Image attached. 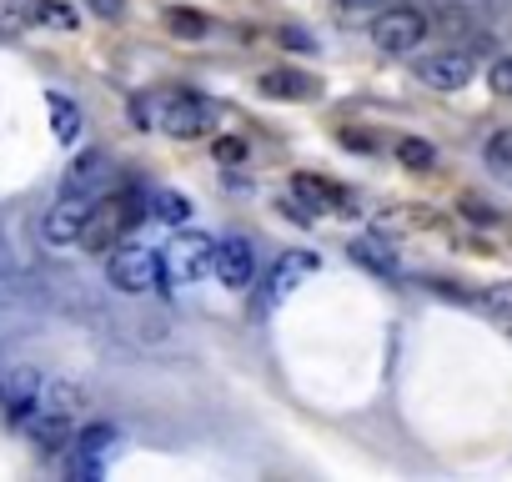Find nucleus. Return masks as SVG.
Instances as JSON below:
<instances>
[{"label": "nucleus", "mask_w": 512, "mask_h": 482, "mask_svg": "<svg viewBox=\"0 0 512 482\" xmlns=\"http://www.w3.org/2000/svg\"><path fill=\"white\" fill-rule=\"evenodd\" d=\"M292 196L307 201L312 216H322V211H352V206H347L352 196H347L337 181H327V176H292Z\"/></svg>", "instance_id": "13"}, {"label": "nucleus", "mask_w": 512, "mask_h": 482, "mask_svg": "<svg viewBox=\"0 0 512 482\" xmlns=\"http://www.w3.org/2000/svg\"><path fill=\"white\" fill-rule=\"evenodd\" d=\"M317 272H322V257H317V252H302V247L282 252L262 282H251V287H256V297H251V322H267V317H272L287 297H297Z\"/></svg>", "instance_id": "1"}, {"label": "nucleus", "mask_w": 512, "mask_h": 482, "mask_svg": "<svg viewBox=\"0 0 512 482\" xmlns=\"http://www.w3.org/2000/svg\"><path fill=\"white\" fill-rule=\"evenodd\" d=\"M146 211L161 216V221H171V226H181V221L191 216V201H186L181 191H171V186H156V191L146 196Z\"/></svg>", "instance_id": "16"}, {"label": "nucleus", "mask_w": 512, "mask_h": 482, "mask_svg": "<svg viewBox=\"0 0 512 482\" xmlns=\"http://www.w3.org/2000/svg\"><path fill=\"white\" fill-rule=\"evenodd\" d=\"M211 277L226 287V292H246L256 282V252L246 236H221L216 252H211Z\"/></svg>", "instance_id": "8"}, {"label": "nucleus", "mask_w": 512, "mask_h": 482, "mask_svg": "<svg viewBox=\"0 0 512 482\" xmlns=\"http://www.w3.org/2000/svg\"><path fill=\"white\" fill-rule=\"evenodd\" d=\"M277 46H282V51H297V56H312V51H317V41H312L302 26H282V31H277Z\"/></svg>", "instance_id": "22"}, {"label": "nucleus", "mask_w": 512, "mask_h": 482, "mask_svg": "<svg viewBox=\"0 0 512 482\" xmlns=\"http://www.w3.org/2000/svg\"><path fill=\"white\" fill-rule=\"evenodd\" d=\"M397 161H402L407 171H432V166H437V146L422 141V136H402V141H397Z\"/></svg>", "instance_id": "18"}, {"label": "nucleus", "mask_w": 512, "mask_h": 482, "mask_svg": "<svg viewBox=\"0 0 512 482\" xmlns=\"http://www.w3.org/2000/svg\"><path fill=\"white\" fill-rule=\"evenodd\" d=\"M487 86H492L497 96H512V56H497V61L487 66Z\"/></svg>", "instance_id": "24"}, {"label": "nucleus", "mask_w": 512, "mask_h": 482, "mask_svg": "<svg viewBox=\"0 0 512 482\" xmlns=\"http://www.w3.org/2000/svg\"><path fill=\"white\" fill-rule=\"evenodd\" d=\"M111 186H116V161L106 151H81L61 176V196L71 201H101Z\"/></svg>", "instance_id": "7"}, {"label": "nucleus", "mask_w": 512, "mask_h": 482, "mask_svg": "<svg viewBox=\"0 0 512 482\" xmlns=\"http://www.w3.org/2000/svg\"><path fill=\"white\" fill-rule=\"evenodd\" d=\"M211 252H216V236H206V231H176L166 247H161V267L176 282H201L211 272Z\"/></svg>", "instance_id": "6"}, {"label": "nucleus", "mask_w": 512, "mask_h": 482, "mask_svg": "<svg viewBox=\"0 0 512 482\" xmlns=\"http://www.w3.org/2000/svg\"><path fill=\"white\" fill-rule=\"evenodd\" d=\"M46 106H51L56 141H61V146H76V141H81V111H76V101H71V96H61V91H51V96H46Z\"/></svg>", "instance_id": "14"}, {"label": "nucleus", "mask_w": 512, "mask_h": 482, "mask_svg": "<svg viewBox=\"0 0 512 482\" xmlns=\"http://www.w3.org/2000/svg\"><path fill=\"white\" fill-rule=\"evenodd\" d=\"M86 211H91V201H71V196H61V201L46 211L41 236L51 241V247H76V236H81V226H86Z\"/></svg>", "instance_id": "12"}, {"label": "nucleus", "mask_w": 512, "mask_h": 482, "mask_svg": "<svg viewBox=\"0 0 512 482\" xmlns=\"http://www.w3.org/2000/svg\"><path fill=\"white\" fill-rule=\"evenodd\" d=\"M131 116H136L141 131H156V96H136L131 101Z\"/></svg>", "instance_id": "25"}, {"label": "nucleus", "mask_w": 512, "mask_h": 482, "mask_svg": "<svg viewBox=\"0 0 512 482\" xmlns=\"http://www.w3.org/2000/svg\"><path fill=\"white\" fill-rule=\"evenodd\" d=\"M482 161H487V171H492L502 186H512V126H507V131H497V136H487Z\"/></svg>", "instance_id": "15"}, {"label": "nucleus", "mask_w": 512, "mask_h": 482, "mask_svg": "<svg viewBox=\"0 0 512 482\" xmlns=\"http://www.w3.org/2000/svg\"><path fill=\"white\" fill-rule=\"evenodd\" d=\"M256 91L272 96V101H317L322 96V81H312L297 66H272V71L256 76Z\"/></svg>", "instance_id": "10"}, {"label": "nucleus", "mask_w": 512, "mask_h": 482, "mask_svg": "<svg viewBox=\"0 0 512 482\" xmlns=\"http://www.w3.org/2000/svg\"><path fill=\"white\" fill-rule=\"evenodd\" d=\"M477 307H482V312H492V317H502V322H512V282L487 287V292L477 297Z\"/></svg>", "instance_id": "20"}, {"label": "nucleus", "mask_w": 512, "mask_h": 482, "mask_svg": "<svg viewBox=\"0 0 512 482\" xmlns=\"http://www.w3.org/2000/svg\"><path fill=\"white\" fill-rule=\"evenodd\" d=\"M106 282L126 297H146L166 282V267H161V252L151 247H116L106 257Z\"/></svg>", "instance_id": "3"}, {"label": "nucleus", "mask_w": 512, "mask_h": 482, "mask_svg": "<svg viewBox=\"0 0 512 482\" xmlns=\"http://www.w3.org/2000/svg\"><path fill=\"white\" fill-rule=\"evenodd\" d=\"M462 211H467L472 221H492V211H487V206H477V196H462Z\"/></svg>", "instance_id": "28"}, {"label": "nucleus", "mask_w": 512, "mask_h": 482, "mask_svg": "<svg viewBox=\"0 0 512 482\" xmlns=\"http://www.w3.org/2000/svg\"><path fill=\"white\" fill-rule=\"evenodd\" d=\"M372 41L387 56H412L427 41V16L417 6H382L372 21Z\"/></svg>", "instance_id": "5"}, {"label": "nucleus", "mask_w": 512, "mask_h": 482, "mask_svg": "<svg viewBox=\"0 0 512 482\" xmlns=\"http://www.w3.org/2000/svg\"><path fill=\"white\" fill-rule=\"evenodd\" d=\"M31 26V0H0V31Z\"/></svg>", "instance_id": "21"}, {"label": "nucleus", "mask_w": 512, "mask_h": 482, "mask_svg": "<svg viewBox=\"0 0 512 482\" xmlns=\"http://www.w3.org/2000/svg\"><path fill=\"white\" fill-rule=\"evenodd\" d=\"M211 101L206 96H191V91H161L156 96V126L176 141H196L211 131Z\"/></svg>", "instance_id": "4"}, {"label": "nucleus", "mask_w": 512, "mask_h": 482, "mask_svg": "<svg viewBox=\"0 0 512 482\" xmlns=\"http://www.w3.org/2000/svg\"><path fill=\"white\" fill-rule=\"evenodd\" d=\"M417 81L432 91H462L472 81V56L467 51H442V56H422L417 61Z\"/></svg>", "instance_id": "9"}, {"label": "nucleus", "mask_w": 512, "mask_h": 482, "mask_svg": "<svg viewBox=\"0 0 512 482\" xmlns=\"http://www.w3.org/2000/svg\"><path fill=\"white\" fill-rule=\"evenodd\" d=\"M166 31H171L176 41H201L211 26H206L201 11H166Z\"/></svg>", "instance_id": "19"}, {"label": "nucleus", "mask_w": 512, "mask_h": 482, "mask_svg": "<svg viewBox=\"0 0 512 482\" xmlns=\"http://www.w3.org/2000/svg\"><path fill=\"white\" fill-rule=\"evenodd\" d=\"M347 257L357 262V267H367L372 277H382V282H397V252H392V241L387 236H377V231H362V236H352L347 241Z\"/></svg>", "instance_id": "11"}, {"label": "nucleus", "mask_w": 512, "mask_h": 482, "mask_svg": "<svg viewBox=\"0 0 512 482\" xmlns=\"http://www.w3.org/2000/svg\"><path fill=\"white\" fill-rule=\"evenodd\" d=\"M86 6L101 16V21H121V11H126V0H86Z\"/></svg>", "instance_id": "27"}, {"label": "nucleus", "mask_w": 512, "mask_h": 482, "mask_svg": "<svg viewBox=\"0 0 512 482\" xmlns=\"http://www.w3.org/2000/svg\"><path fill=\"white\" fill-rule=\"evenodd\" d=\"M31 26L76 31V6H66V0H31Z\"/></svg>", "instance_id": "17"}, {"label": "nucleus", "mask_w": 512, "mask_h": 482, "mask_svg": "<svg viewBox=\"0 0 512 482\" xmlns=\"http://www.w3.org/2000/svg\"><path fill=\"white\" fill-rule=\"evenodd\" d=\"M141 216H146V201H141L136 191H116V196L106 191L101 201H91L86 226H81V236H76V241H81L86 252H111V247H116V241H121Z\"/></svg>", "instance_id": "2"}, {"label": "nucleus", "mask_w": 512, "mask_h": 482, "mask_svg": "<svg viewBox=\"0 0 512 482\" xmlns=\"http://www.w3.org/2000/svg\"><path fill=\"white\" fill-rule=\"evenodd\" d=\"M211 156H216L221 166H241V161H246V141H241V136H216Z\"/></svg>", "instance_id": "23"}, {"label": "nucleus", "mask_w": 512, "mask_h": 482, "mask_svg": "<svg viewBox=\"0 0 512 482\" xmlns=\"http://www.w3.org/2000/svg\"><path fill=\"white\" fill-rule=\"evenodd\" d=\"M382 6H387V0H337L342 16H377Z\"/></svg>", "instance_id": "26"}]
</instances>
